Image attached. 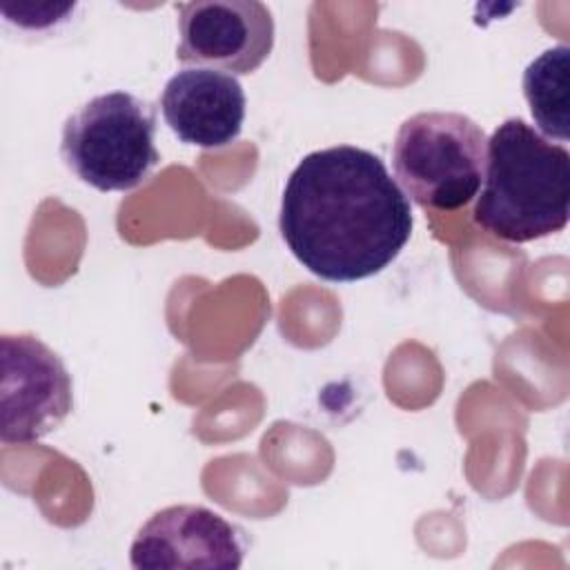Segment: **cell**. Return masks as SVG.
Masks as SVG:
<instances>
[{
  "instance_id": "6da1fadb",
  "label": "cell",
  "mask_w": 570,
  "mask_h": 570,
  "mask_svg": "<svg viewBox=\"0 0 570 570\" xmlns=\"http://www.w3.org/2000/svg\"><path fill=\"white\" fill-rule=\"evenodd\" d=\"M414 218L385 163L354 145L307 154L289 174L278 212L292 256L330 283L383 272L403 252Z\"/></svg>"
},
{
  "instance_id": "7a4b0ae2",
  "label": "cell",
  "mask_w": 570,
  "mask_h": 570,
  "mask_svg": "<svg viewBox=\"0 0 570 570\" xmlns=\"http://www.w3.org/2000/svg\"><path fill=\"white\" fill-rule=\"evenodd\" d=\"M570 216V154L523 118L503 120L485 149L474 223L505 243L561 232Z\"/></svg>"
},
{
  "instance_id": "3957f363",
  "label": "cell",
  "mask_w": 570,
  "mask_h": 570,
  "mask_svg": "<svg viewBox=\"0 0 570 570\" xmlns=\"http://www.w3.org/2000/svg\"><path fill=\"white\" fill-rule=\"evenodd\" d=\"M60 156L98 191L140 187L160 163L156 107L122 89L94 96L65 120Z\"/></svg>"
},
{
  "instance_id": "277c9868",
  "label": "cell",
  "mask_w": 570,
  "mask_h": 570,
  "mask_svg": "<svg viewBox=\"0 0 570 570\" xmlns=\"http://www.w3.org/2000/svg\"><path fill=\"white\" fill-rule=\"evenodd\" d=\"M485 149V131L472 118L456 111H421L399 127L392 165L414 203L454 212L476 196Z\"/></svg>"
},
{
  "instance_id": "5b68a950",
  "label": "cell",
  "mask_w": 570,
  "mask_h": 570,
  "mask_svg": "<svg viewBox=\"0 0 570 570\" xmlns=\"http://www.w3.org/2000/svg\"><path fill=\"white\" fill-rule=\"evenodd\" d=\"M0 441L29 445L51 434L73 407L62 358L33 334L0 336Z\"/></svg>"
},
{
  "instance_id": "8992f818",
  "label": "cell",
  "mask_w": 570,
  "mask_h": 570,
  "mask_svg": "<svg viewBox=\"0 0 570 570\" xmlns=\"http://www.w3.org/2000/svg\"><path fill=\"white\" fill-rule=\"evenodd\" d=\"M178 33L180 62L232 76L256 71L274 49V18L258 0L178 4Z\"/></svg>"
},
{
  "instance_id": "52a82bcc",
  "label": "cell",
  "mask_w": 570,
  "mask_h": 570,
  "mask_svg": "<svg viewBox=\"0 0 570 570\" xmlns=\"http://www.w3.org/2000/svg\"><path fill=\"white\" fill-rule=\"evenodd\" d=\"M247 539L238 525L205 505H169L136 532L129 561L138 570L243 566Z\"/></svg>"
},
{
  "instance_id": "ba28073f",
  "label": "cell",
  "mask_w": 570,
  "mask_h": 570,
  "mask_svg": "<svg viewBox=\"0 0 570 570\" xmlns=\"http://www.w3.org/2000/svg\"><path fill=\"white\" fill-rule=\"evenodd\" d=\"M245 105L238 78L207 67L176 71L160 94V111L169 129L180 142L200 149L232 145L243 131Z\"/></svg>"
},
{
  "instance_id": "9c48e42d",
  "label": "cell",
  "mask_w": 570,
  "mask_h": 570,
  "mask_svg": "<svg viewBox=\"0 0 570 570\" xmlns=\"http://www.w3.org/2000/svg\"><path fill=\"white\" fill-rule=\"evenodd\" d=\"M568 60L566 45L546 49L523 71V96L537 127L559 142L568 140Z\"/></svg>"
},
{
  "instance_id": "30bf717a",
  "label": "cell",
  "mask_w": 570,
  "mask_h": 570,
  "mask_svg": "<svg viewBox=\"0 0 570 570\" xmlns=\"http://www.w3.org/2000/svg\"><path fill=\"white\" fill-rule=\"evenodd\" d=\"M18 13L16 18H9L7 22L16 24L20 31H29V33H40V31H49L56 29L58 24L67 22L69 16L73 13L76 4L65 2H47V4H36V2H27V4H18L16 7Z\"/></svg>"
}]
</instances>
